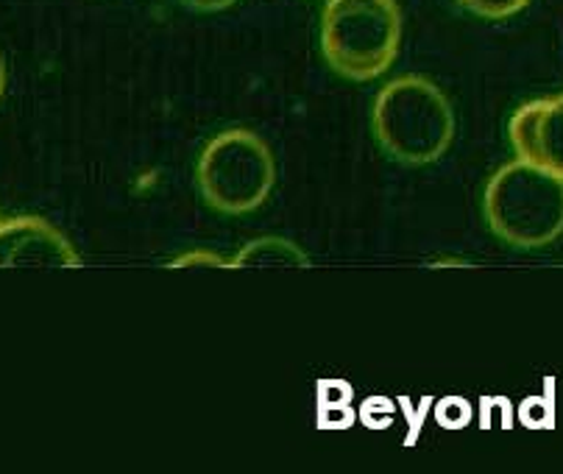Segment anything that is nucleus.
Here are the masks:
<instances>
[{
  "mask_svg": "<svg viewBox=\"0 0 563 474\" xmlns=\"http://www.w3.org/2000/svg\"><path fill=\"white\" fill-rule=\"evenodd\" d=\"M463 9H468L477 18L486 20H505L519 14L521 9L528 7L530 0H457Z\"/></svg>",
  "mask_w": 563,
  "mask_h": 474,
  "instance_id": "obj_8",
  "label": "nucleus"
},
{
  "mask_svg": "<svg viewBox=\"0 0 563 474\" xmlns=\"http://www.w3.org/2000/svg\"><path fill=\"white\" fill-rule=\"evenodd\" d=\"M168 268H232V260H223L212 252H187L170 260Z\"/></svg>",
  "mask_w": 563,
  "mask_h": 474,
  "instance_id": "obj_9",
  "label": "nucleus"
},
{
  "mask_svg": "<svg viewBox=\"0 0 563 474\" xmlns=\"http://www.w3.org/2000/svg\"><path fill=\"white\" fill-rule=\"evenodd\" d=\"M3 87H7V70H3V62H0V96H3Z\"/></svg>",
  "mask_w": 563,
  "mask_h": 474,
  "instance_id": "obj_15",
  "label": "nucleus"
},
{
  "mask_svg": "<svg viewBox=\"0 0 563 474\" xmlns=\"http://www.w3.org/2000/svg\"><path fill=\"white\" fill-rule=\"evenodd\" d=\"M310 268V257L288 238H257L232 257V268Z\"/></svg>",
  "mask_w": 563,
  "mask_h": 474,
  "instance_id": "obj_7",
  "label": "nucleus"
},
{
  "mask_svg": "<svg viewBox=\"0 0 563 474\" xmlns=\"http://www.w3.org/2000/svg\"><path fill=\"white\" fill-rule=\"evenodd\" d=\"M541 408V403L539 399H528V403H525V421H528V425H541V421H544V410H539Z\"/></svg>",
  "mask_w": 563,
  "mask_h": 474,
  "instance_id": "obj_14",
  "label": "nucleus"
},
{
  "mask_svg": "<svg viewBox=\"0 0 563 474\" xmlns=\"http://www.w3.org/2000/svg\"><path fill=\"white\" fill-rule=\"evenodd\" d=\"M196 185L210 210L221 216H249L260 210L274 190V154L252 129L218 132L198 156Z\"/></svg>",
  "mask_w": 563,
  "mask_h": 474,
  "instance_id": "obj_4",
  "label": "nucleus"
},
{
  "mask_svg": "<svg viewBox=\"0 0 563 474\" xmlns=\"http://www.w3.org/2000/svg\"><path fill=\"white\" fill-rule=\"evenodd\" d=\"M76 249L43 218L0 221V268H78Z\"/></svg>",
  "mask_w": 563,
  "mask_h": 474,
  "instance_id": "obj_6",
  "label": "nucleus"
},
{
  "mask_svg": "<svg viewBox=\"0 0 563 474\" xmlns=\"http://www.w3.org/2000/svg\"><path fill=\"white\" fill-rule=\"evenodd\" d=\"M352 397V388L343 383H324L321 385V399L330 405H343L346 399Z\"/></svg>",
  "mask_w": 563,
  "mask_h": 474,
  "instance_id": "obj_12",
  "label": "nucleus"
},
{
  "mask_svg": "<svg viewBox=\"0 0 563 474\" xmlns=\"http://www.w3.org/2000/svg\"><path fill=\"white\" fill-rule=\"evenodd\" d=\"M483 210L492 232L514 249H541L563 234V179L516 156L488 179Z\"/></svg>",
  "mask_w": 563,
  "mask_h": 474,
  "instance_id": "obj_2",
  "label": "nucleus"
},
{
  "mask_svg": "<svg viewBox=\"0 0 563 474\" xmlns=\"http://www.w3.org/2000/svg\"><path fill=\"white\" fill-rule=\"evenodd\" d=\"M181 7L192 9V12L201 14H212V12H223V9L234 7L238 0H179Z\"/></svg>",
  "mask_w": 563,
  "mask_h": 474,
  "instance_id": "obj_11",
  "label": "nucleus"
},
{
  "mask_svg": "<svg viewBox=\"0 0 563 474\" xmlns=\"http://www.w3.org/2000/svg\"><path fill=\"white\" fill-rule=\"evenodd\" d=\"M401 12L396 0H327L321 51L349 81L379 78L399 54Z\"/></svg>",
  "mask_w": 563,
  "mask_h": 474,
  "instance_id": "obj_3",
  "label": "nucleus"
},
{
  "mask_svg": "<svg viewBox=\"0 0 563 474\" xmlns=\"http://www.w3.org/2000/svg\"><path fill=\"white\" fill-rule=\"evenodd\" d=\"M468 416H472V410H468V405L457 397H450L438 405V421L444 427H463L468 421Z\"/></svg>",
  "mask_w": 563,
  "mask_h": 474,
  "instance_id": "obj_10",
  "label": "nucleus"
},
{
  "mask_svg": "<svg viewBox=\"0 0 563 474\" xmlns=\"http://www.w3.org/2000/svg\"><path fill=\"white\" fill-rule=\"evenodd\" d=\"M508 137L516 156L563 179V92L536 98L514 112Z\"/></svg>",
  "mask_w": 563,
  "mask_h": 474,
  "instance_id": "obj_5",
  "label": "nucleus"
},
{
  "mask_svg": "<svg viewBox=\"0 0 563 474\" xmlns=\"http://www.w3.org/2000/svg\"><path fill=\"white\" fill-rule=\"evenodd\" d=\"M372 126L379 148L399 165L438 163L455 140V109L424 76H399L374 98Z\"/></svg>",
  "mask_w": 563,
  "mask_h": 474,
  "instance_id": "obj_1",
  "label": "nucleus"
},
{
  "mask_svg": "<svg viewBox=\"0 0 563 474\" xmlns=\"http://www.w3.org/2000/svg\"><path fill=\"white\" fill-rule=\"evenodd\" d=\"M352 410L349 408H341V405H332L330 410L324 414V419H321V425H352Z\"/></svg>",
  "mask_w": 563,
  "mask_h": 474,
  "instance_id": "obj_13",
  "label": "nucleus"
}]
</instances>
